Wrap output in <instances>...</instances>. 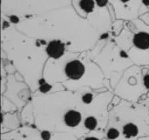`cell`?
Instances as JSON below:
<instances>
[{
	"label": "cell",
	"mask_w": 149,
	"mask_h": 140,
	"mask_svg": "<svg viewBox=\"0 0 149 140\" xmlns=\"http://www.w3.org/2000/svg\"><path fill=\"white\" fill-rule=\"evenodd\" d=\"M134 45L141 50L149 49V33L147 32H140L134 36Z\"/></svg>",
	"instance_id": "cell-4"
},
{
	"label": "cell",
	"mask_w": 149,
	"mask_h": 140,
	"mask_svg": "<svg viewBox=\"0 0 149 140\" xmlns=\"http://www.w3.org/2000/svg\"><path fill=\"white\" fill-rule=\"evenodd\" d=\"M120 135V132L116 128H110L107 132V138L109 140H116Z\"/></svg>",
	"instance_id": "cell-8"
},
{
	"label": "cell",
	"mask_w": 149,
	"mask_h": 140,
	"mask_svg": "<svg viewBox=\"0 0 149 140\" xmlns=\"http://www.w3.org/2000/svg\"><path fill=\"white\" fill-rule=\"evenodd\" d=\"M40 136L43 140H50L52 139V133L48 131H43L41 132Z\"/></svg>",
	"instance_id": "cell-10"
},
{
	"label": "cell",
	"mask_w": 149,
	"mask_h": 140,
	"mask_svg": "<svg viewBox=\"0 0 149 140\" xmlns=\"http://www.w3.org/2000/svg\"><path fill=\"white\" fill-rule=\"evenodd\" d=\"M65 72L69 78L72 80H79L85 73V66L79 61L74 60L69 61L65 65Z\"/></svg>",
	"instance_id": "cell-1"
},
{
	"label": "cell",
	"mask_w": 149,
	"mask_h": 140,
	"mask_svg": "<svg viewBox=\"0 0 149 140\" xmlns=\"http://www.w3.org/2000/svg\"><path fill=\"white\" fill-rule=\"evenodd\" d=\"M81 9H83L86 12H91L94 9V2L93 0H81L79 3Z\"/></svg>",
	"instance_id": "cell-7"
},
{
	"label": "cell",
	"mask_w": 149,
	"mask_h": 140,
	"mask_svg": "<svg viewBox=\"0 0 149 140\" xmlns=\"http://www.w3.org/2000/svg\"><path fill=\"white\" fill-rule=\"evenodd\" d=\"M2 140H3V139H2Z\"/></svg>",
	"instance_id": "cell-19"
},
{
	"label": "cell",
	"mask_w": 149,
	"mask_h": 140,
	"mask_svg": "<svg viewBox=\"0 0 149 140\" xmlns=\"http://www.w3.org/2000/svg\"><path fill=\"white\" fill-rule=\"evenodd\" d=\"M46 53L50 57L53 59H58L65 53V45L60 40H52L48 44L46 47Z\"/></svg>",
	"instance_id": "cell-2"
},
{
	"label": "cell",
	"mask_w": 149,
	"mask_h": 140,
	"mask_svg": "<svg viewBox=\"0 0 149 140\" xmlns=\"http://www.w3.org/2000/svg\"><path fill=\"white\" fill-rule=\"evenodd\" d=\"M84 125L85 127L89 130V131H94L97 126H98V120L95 117L93 116H89L87 117L85 121H84Z\"/></svg>",
	"instance_id": "cell-6"
},
{
	"label": "cell",
	"mask_w": 149,
	"mask_h": 140,
	"mask_svg": "<svg viewBox=\"0 0 149 140\" xmlns=\"http://www.w3.org/2000/svg\"><path fill=\"white\" fill-rule=\"evenodd\" d=\"M10 21L13 22V23H17V22H18V18L16 17V16H11L10 17Z\"/></svg>",
	"instance_id": "cell-14"
},
{
	"label": "cell",
	"mask_w": 149,
	"mask_h": 140,
	"mask_svg": "<svg viewBox=\"0 0 149 140\" xmlns=\"http://www.w3.org/2000/svg\"><path fill=\"white\" fill-rule=\"evenodd\" d=\"M148 33H149V32H148Z\"/></svg>",
	"instance_id": "cell-20"
},
{
	"label": "cell",
	"mask_w": 149,
	"mask_h": 140,
	"mask_svg": "<svg viewBox=\"0 0 149 140\" xmlns=\"http://www.w3.org/2000/svg\"><path fill=\"white\" fill-rule=\"evenodd\" d=\"M82 121V115L79 111L75 110H69L64 115V122L67 127H77Z\"/></svg>",
	"instance_id": "cell-3"
},
{
	"label": "cell",
	"mask_w": 149,
	"mask_h": 140,
	"mask_svg": "<svg viewBox=\"0 0 149 140\" xmlns=\"http://www.w3.org/2000/svg\"><path fill=\"white\" fill-rule=\"evenodd\" d=\"M93 94H91V93H86V94L82 96V101H83V103H86V104L91 103L93 102Z\"/></svg>",
	"instance_id": "cell-9"
},
{
	"label": "cell",
	"mask_w": 149,
	"mask_h": 140,
	"mask_svg": "<svg viewBox=\"0 0 149 140\" xmlns=\"http://www.w3.org/2000/svg\"><path fill=\"white\" fill-rule=\"evenodd\" d=\"M148 112H149V110H148Z\"/></svg>",
	"instance_id": "cell-18"
},
{
	"label": "cell",
	"mask_w": 149,
	"mask_h": 140,
	"mask_svg": "<svg viewBox=\"0 0 149 140\" xmlns=\"http://www.w3.org/2000/svg\"><path fill=\"white\" fill-rule=\"evenodd\" d=\"M95 1H96L97 4H98L100 7H103V6H105V5L107 4V1H108V0H95Z\"/></svg>",
	"instance_id": "cell-13"
},
{
	"label": "cell",
	"mask_w": 149,
	"mask_h": 140,
	"mask_svg": "<svg viewBox=\"0 0 149 140\" xmlns=\"http://www.w3.org/2000/svg\"><path fill=\"white\" fill-rule=\"evenodd\" d=\"M51 89H52L51 85H49V84H47V83H45V84H43V85H40V87H39V90H40L42 93H46V92L50 91Z\"/></svg>",
	"instance_id": "cell-11"
},
{
	"label": "cell",
	"mask_w": 149,
	"mask_h": 140,
	"mask_svg": "<svg viewBox=\"0 0 149 140\" xmlns=\"http://www.w3.org/2000/svg\"><path fill=\"white\" fill-rule=\"evenodd\" d=\"M121 2H123V3H127V2H128V1H130V0H120Z\"/></svg>",
	"instance_id": "cell-17"
},
{
	"label": "cell",
	"mask_w": 149,
	"mask_h": 140,
	"mask_svg": "<svg viewBox=\"0 0 149 140\" xmlns=\"http://www.w3.org/2000/svg\"><path fill=\"white\" fill-rule=\"evenodd\" d=\"M143 85L147 89H149V74H147V75H144V77H143Z\"/></svg>",
	"instance_id": "cell-12"
},
{
	"label": "cell",
	"mask_w": 149,
	"mask_h": 140,
	"mask_svg": "<svg viewBox=\"0 0 149 140\" xmlns=\"http://www.w3.org/2000/svg\"><path fill=\"white\" fill-rule=\"evenodd\" d=\"M122 133L127 139H132L136 138L140 134V129L139 126L134 123H127L122 128Z\"/></svg>",
	"instance_id": "cell-5"
},
{
	"label": "cell",
	"mask_w": 149,
	"mask_h": 140,
	"mask_svg": "<svg viewBox=\"0 0 149 140\" xmlns=\"http://www.w3.org/2000/svg\"><path fill=\"white\" fill-rule=\"evenodd\" d=\"M143 5H145L146 7H149V0H141Z\"/></svg>",
	"instance_id": "cell-15"
},
{
	"label": "cell",
	"mask_w": 149,
	"mask_h": 140,
	"mask_svg": "<svg viewBox=\"0 0 149 140\" xmlns=\"http://www.w3.org/2000/svg\"><path fill=\"white\" fill-rule=\"evenodd\" d=\"M84 140H100L99 139H97V138H95V137H87V138H86Z\"/></svg>",
	"instance_id": "cell-16"
}]
</instances>
